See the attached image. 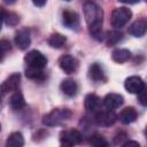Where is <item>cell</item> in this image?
<instances>
[{
	"instance_id": "6da1fadb",
	"label": "cell",
	"mask_w": 147,
	"mask_h": 147,
	"mask_svg": "<svg viewBox=\"0 0 147 147\" xmlns=\"http://www.w3.org/2000/svg\"><path fill=\"white\" fill-rule=\"evenodd\" d=\"M84 17L88 26V32L93 39L96 41H102L105 38L102 31L103 22V10L102 8L93 1H86L83 6Z\"/></svg>"
},
{
	"instance_id": "7a4b0ae2",
	"label": "cell",
	"mask_w": 147,
	"mask_h": 147,
	"mask_svg": "<svg viewBox=\"0 0 147 147\" xmlns=\"http://www.w3.org/2000/svg\"><path fill=\"white\" fill-rule=\"evenodd\" d=\"M72 116V111L68 108H55L42 117V123L46 126H59L68 122Z\"/></svg>"
},
{
	"instance_id": "3957f363",
	"label": "cell",
	"mask_w": 147,
	"mask_h": 147,
	"mask_svg": "<svg viewBox=\"0 0 147 147\" xmlns=\"http://www.w3.org/2000/svg\"><path fill=\"white\" fill-rule=\"evenodd\" d=\"M132 17V11L126 7H118L115 8L110 16L111 26L115 29H121L127 24V22Z\"/></svg>"
},
{
	"instance_id": "277c9868",
	"label": "cell",
	"mask_w": 147,
	"mask_h": 147,
	"mask_svg": "<svg viewBox=\"0 0 147 147\" xmlns=\"http://www.w3.org/2000/svg\"><path fill=\"white\" fill-rule=\"evenodd\" d=\"M24 62L29 68H36V69H44L47 64V57L39 51L33 49L28 52V54L24 56Z\"/></svg>"
},
{
	"instance_id": "5b68a950",
	"label": "cell",
	"mask_w": 147,
	"mask_h": 147,
	"mask_svg": "<svg viewBox=\"0 0 147 147\" xmlns=\"http://www.w3.org/2000/svg\"><path fill=\"white\" fill-rule=\"evenodd\" d=\"M83 141V136L78 130H63L60 133V144L62 146H75Z\"/></svg>"
},
{
	"instance_id": "8992f818",
	"label": "cell",
	"mask_w": 147,
	"mask_h": 147,
	"mask_svg": "<svg viewBox=\"0 0 147 147\" xmlns=\"http://www.w3.org/2000/svg\"><path fill=\"white\" fill-rule=\"evenodd\" d=\"M116 121H117V115L110 109H107V110L100 109L95 113V116H94V122L99 126L108 127V126L114 125Z\"/></svg>"
},
{
	"instance_id": "52a82bcc",
	"label": "cell",
	"mask_w": 147,
	"mask_h": 147,
	"mask_svg": "<svg viewBox=\"0 0 147 147\" xmlns=\"http://www.w3.org/2000/svg\"><path fill=\"white\" fill-rule=\"evenodd\" d=\"M59 65L63 72H65L67 75H71L78 70L79 62L75 56L70 54H64L59 59Z\"/></svg>"
},
{
	"instance_id": "ba28073f",
	"label": "cell",
	"mask_w": 147,
	"mask_h": 147,
	"mask_svg": "<svg viewBox=\"0 0 147 147\" xmlns=\"http://www.w3.org/2000/svg\"><path fill=\"white\" fill-rule=\"evenodd\" d=\"M21 82V75L15 72L11 74L9 77H7L0 85V93L1 94H7L9 92H15L18 90Z\"/></svg>"
},
{
	"instance_id": "9c48e42d",
	"label": "cell",
	"mask_w": 147,
	"mask_h": 147,
	"mask_svg": "<svg viewBox=\"0 0 147 147\" xmlns=\"http://www.w3.org/2000/svg\"><path fill=\"white\" fill-rule=\"evenodd\" d=\"M15 45L17 46L18 49L21 51H25L28 49V47L31 45V36H30V31L26 28L20 29L16 33H15Z\"/></svg>"
},
{
	"instance_id": "30bf717a",
	"label": "cell",
	"mask_w": 147,
	"mask_h": 147,
	"mask_svg": "<svg viewBox=\"0 0 147 147\" xmlns=\"http://www.w3.org/2000/svg\"><path fill=\"white\" fill-rule=\"evenodd\" d=\"M62 23L68 29L77 30L79 28V15L74 10L64 9L62 11Z\"/></svg>"
},
{
	"instance_id": "8fae6325",
	"label": "cell",
	"mask_w": 147,
	"mask_h": 147,
	"mask_svg": "<svg viewBox=\"0 0 147 147\" xmlns=\"http://www.w3.org/2000/svg\"><path fill=\"white\" fill-rule=\"evenodd\" d=\"M124 87L129 93L138 94L145 88V83L139 76H131L125 79Z\"/></svg>"
},
{
	"instance_id": "7c38bea8",
	"label": "cell",
	"mask_w": 147,
	"mask_h": 147,
	"mask_svg": "<svg viewBox=\"0 0 147 147\" xmlns=\"http://www.w3.org/2000/svg\"><path fill=\"white\" fill-rule=\"evenodd\" d=\"M88 78L95 83H106L107 76L103 67L100 63H93L88 68Z\"/></svg>"
},
{
	"instance_id": "4fadbf2b",
	"label": "cell",
	"mask_w": 147,
	"mask_h": 147,
	"mask_svg": "<svg viewBox=\"0 0 147 147\" xmlns=\"http://www.w3.org/2000/svg\"><path fill=\"white\" fill-rule=\"evenodd\" d=\"M123 102H124V98L117 93H109L102 100L103 106L110 110H115V109L119 108L123 105Z\"/></svg>"
},
{
	"instance_id": "5bb4252c",
	"label": "cell",
	"mask_w": 147,
	"mask_h": 147,
	"mask_svg": "<svg viewBox=\"0 0 147 147\" xmlns=\"http://www.w3.org/2000/svg\"><path fill=\"white\" fill-rule=\"evenodd\" d=\"M146 30H147V21L145 18L137 20L136 22H133L129 26V33L137 37V38H140L142 36H145Z\"/></svg>"
},
{
	"instance_id": "9a60e30c",
	"label": "cell",
	"mask_w": 147,
	"mask_h": 147,
	"mask_svg": "<svg viewBox=\"0 0 147 147\" xmlns=\"http://www.w3.org/2000/svg\"><path fill=\"white\" fill-rule=\"evenodd\" d=\"M101 99L96 95V94H93V93H90L85 96V102H84V106L86 108V110L91 111V113H96L98 110H100L101 108Z\"/></svg>"
},
{
	"instance_id": "2e32d148",
	"label": "cell",
	"mask_w": 147,
	"mask_h": 147,
	"mask_svg": "<svg viewBox=\"0 0 147 147\" xmlns=\"http://www.w3.org/2000/svg\"><path fill=\"white\" fill-rule=\"evenodd\" d=\"M137 117H138L137 110L133 107H126L119 113L117 119H119V122L123 124H131L137 119Z\"/></svg>"
},
{
	"instance_id": "e0dca14e",
	"label": "cell",
	"mask_w": 147,
	"mask_h": 147,
	"mask_svg": "<svg viewBox=\"0 0 147 147\" xmlns=\"http://www.w3.org/2000/svg\"><path fill=\"white\" fill-rule=\"evenodd\" d=\"M60 88L61 91L67 95V96H75L77 94V91H78V85L77 83L71 79V78H67L61 82V85H60Z\"/></svg>"
},
{
	"instance_id": "ac0fdd59",
	"label": "cell",
	"mask_w": 147,
	"mask_h": 147,
	"mask_svg": "<svg viewBox=\"0 0 147 147\" xmlns=\"http://www.w3.org/2000/svg\"><path fill=\"white\" fill-rule=\"evenodd\" d=\"M111 59L116 63H124L131 59V52L125 48H117L111 53Z\"/></svg>"
},
{
	"instance_id": "d6986e66",
	"label": "cell",
	"mask_w": 147,
	"mask_h": 147,
	"mask_svg": "<svg viewBox=\"0 0 147 147\" xmlns=\"http://www.w3.org/2000/svg\"><path fill=\"white\" fill-rule=\"evenodd\" d=\"M9 106H10V108L14 109V110H20V109H22V108L25 106V100H24L23 94H22L21 92H18V91H15V92L11 94L10 99H9Z\"/></svg>"
},
{
	"instance_id": "ffe728a7",
	"label": "cell",
	"mask_w": 147,
	"mask_h": 147,
	"mask_svg": "<svg viewBox=\"0 0 147 147\" xmlns=\"http://www.w3.org/2000/svg\"><path fill=\"white\" fill-rule=\"evenodd\" d=\"M47 42H48V45H49L51 47H53V48H61V47H63L64 44L67 42V38H65L63 34L55 32V33H52V34L49 36Z\"/></svg>"
},
{
	"instance_id": "44dd1931",
	"label": "cell",
	"mask_w": 147,
	"mask_h": 147,
	"mask_svg": "<svg viewBox=\"0 0 147 147\" xmlns=\"http://www.w3.org/2000/svg\"><path fill=\"white\" fill-rule=\"evenodd\" d=\"M122 37H123V33L121 31H118L117 29L116 30H111V31H108L105 36L103 39H106V44L107 46H114L116 45L117 42H119L122 40Z\"/></svg>"
},
{
	"instance_id": "7402d4cb",
	"label": "cell",
	"mask_w": 147,
	"mask_h": 147,
	"mask_svg": "<svg viewBox=\"0 0 147 147\" xmlns=\"http://www.w3.org/2000/svg\"><path fill=\"white\" fill-rule=\"evenodd\" d=\"M6 145L8 147H22L24 145V138L21 132H13L9 134Z\"/></svg>"
},
{
	"instance_id": "603a6c76",
	"label": "cell",
	"mask_w": 147,
	"mask_h": 147,
	"mask_svg": "<svg viewBox=\"0 0 147 147\" xmlns=\"http://www.w3.org/2000/svg\"><path fill=\"white\" fill-rule=\"evenodd\" d=\"M25 76L29 79L36 80V82H42L45 79V74L42 69H36V68H26L25 70Z\"/></svg>"
},
{
	"instance_id": "cb8c5ba5",
	"label": "cell",
	"mask_w": 147,
	"mask_h": 147,
	"mask_svg": "<svg viewBox=\"0 0 147 147\" xmlns=\"http://www.w3.org/2000/svg\"><path fill=\"white\" fill-rule=\"evenodd\" d=\"M90 144L94 147H107L108 146V141L105 139L103 136L99 134V133H93L90 139H88Z\"/></svg>"
},
{
	"instance_id": "d4e9b609",
	"label": "cell",
	"mask_w": 147,
	"mask_h": 147,
	"mask_svg": "<svg viewBox=\"0 0 147 147\" xmlns=\"http://www.w3.org/2000/svg\"><path fill=\"white\" fill-rule=\"evenodd\" d=\"M5 22H6V24H8V25H16L17 23H18V21H20V18H18V16L16 15V14H14V13H8V11H6V14H5V20H3Z\"/></svg>"
},
{
	"instance_id": "484cf974",
	"label": "cell",
	"mask_w": 147,
	"mask_h": 147,
	"mask_svg": "<svg viewBox=\"0 0 147 147\" xmlns=\"http://www.w3.org/2000/svg\"><path fill=\"white\" fill-rule=\"evenodd\" d=\"M125 139H127V136L125 133H123V132H119L117 136H115L114 144L115 145H123V140H125Z\"/></svg>"
},
{
	"instance_id": "4316f807",
	"label": "cell",
	"mask_w": 147,
	"mask_h": 147,
	"mask_svg": "<svg viewBox=\"0 0 147 147\" xmlns=\"http://www.w3.org/2000/svg\"><path fill=\"white\" fill-rule=\"evenodd\" d=\"M138 100L139 102L145 107L147 105V100H146V88H144L140 93H138Z\"/></svg>"
},
{
	"instance_id": "83f0119b",
	"label": "cell",
	"mask_w": 147,
	"mask_h": 147,
	"mask_svg": "<svg viewBox=\"0 0 147 147\" xmlns=\"http://www.w3.org/2000/svg\"><path fill=\"white\" fill-rule=\"evenodd\" d=\"M0 48H1L5 53H6V52H8V51H10V48H11L10 42H9L8 40H6V39L0 40Z\"/></svg>"
},
{
	"instance_id": "f1b7e54d",
	"label": "cell",
	"mask_w": 147,
	"mask_h": 147,
	"mask_svg": "<svg viewBox=\"0 0 147 147\" xmlns=\"http://www.w3.org/2000/svg\"><path fill=\"white\" fill-rule=\"evenodd\" d=\"M5 14H6L5 8L0 6V31H1V28H2V22L5 20Z\"/></svg>"
},
{
	"instance_id": "f546056e",
	"label": "cell",
	"mask_w": 147,
	"mask_h": 147,
	"mask_svg": "<svg viewBox=\"0 0 147 147\" xmlns=\"http://www.w3.org/2000/svg\"><path fill=\"white\" fill-rule=\"evenodd\" d=\"M122 146H124V147H127V146H136V147H139L140 145H139V142H137V141H132V140H127V141H125V142H123V145Z\"/></svg>"
},
{
	"instance_id": "4dcf8cb0",
	"label": "cell",
	"mask_w": 147,
	"mask_h": 147,
	"mask_svg": "<svg viewBox=\"0 0 147 147\" xmlns=\"http://www.w3.org/2000/svg\"><path fill=\"white\" fill-rule=\"evenodd\" d=\"M31 1H32L33 5L37 6V7H42V6H45L46 2H47V0H31Z\"/></svg>"
},
{
	"instance_id": "1f68e13d",
	"label": "cell",
	"mask_w": 147,
	"mask_h": 147,
	"mask_svg": "<svg viewBox=\"0 0 147 147\" xmlns=\"http://www.w3.org/2000/svg\"><path fill=\"white\" fill-rule=\"evenodd\" d=\"M118 1L119 2H123V3H126V5H136L140 0H118Z\"/></svg>"
},
{
	"instance_id": "d6a6232c",
	"label": "cell",
	"mask_w": 147,
	"mask_h": 147,
	"mask_svg": "<svg viewBox=\"0 0 147 147\" xmlns=\"http://www.w3.org/2000/svg\"><path fill=\"white\" fill-rule=\"evenodd\" d=\"M3 57H5V52H3V51L0 48V62H2Z\"/></svg>"
},
{
	"instance_id": "836d02e7",
	"label": "cell",
	"mask_w": 147,
	"mask_h": 147,
	"mask_svg": "<svg viewBox=\"0 0 147 147\" xmlns=\"http://www.w3.org/2000/svg\"><path fill=\"white\" fill-rule=\"evenodd\" d=\"M2 1L6 2V3H8V5H13V3L16 2V0H2Z\"/></svg>"
},
{
	"instance_id": "e575fe53",
	"label": "cell",
	"mask_w": 147,
	"mask_h": 147,
	"mask_svg": "<svg viewBox=\"0 0 147 147\" xmlns=\"http://www.w3.org/2000/svg\"><path fill=\"white\" fill-rule=\"evenodd\" d=\"M0 105H1V98H0Z\"/></svg>"
},
{
	"instance_id": "d590c367",
	"label": "cell",
	"mask_w": 147,
	"mask_h": 147,
	"mask_svg": "<svg viewBox=\"0 0 147 147\" xmlns=\"http://www.w3.org/2000/svg\"><path fill=\"white\" fill-rule=\"evenodd\" d=\"M0 131H1V124H0Z\"/></svg>"
},
{
	"instance_id": "8d00e7d4",
	"label": "cell",
	"mask_w": 147,
	"mask_h": 147,
	"mask_svg": "<svg viewBox=\"0 0 147 147\" xmlns=\"http://www.w3.org/2000/svg\"><path fill=\"white\" fill-rule=\"evenodd\" d=\"M64 1H70V0H64Z\"/></svg>"
}]
</instances>
